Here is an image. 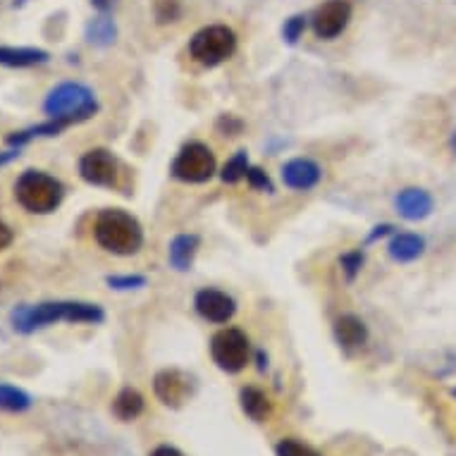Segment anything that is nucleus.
Returning <instances> with one entry per match:
<instances>
[{
  "label": "nucleus",
  "instance_id": "1",
  "mask_svg": "<svg viewBox=\"0 0 456 456\" xmlns=\"http://www.w3.org/2000/svg\"><path fill=\"white\" fill-rule=\"evenodd\" d=\"M105 311L89 301H41V304H24L10 315L12 330L20 335H34L37 330L51 328L55 322H84V325H101Z\"/></svg>",
  "mask_w": 456,
  "mask_h": 456
},
{
  "label": "nucleus",
  "instance_id": "2",
  "mask_svg": "<svg viewBox=\"0 0 456 456\" xmlns=\"http://www.w3.org/2000/svg\"><path fill=\"white\" fill-rule=\"evenodd\" d=\"M94 240L112 256H134L143 247V227L129 210L105 208L94 220Z\"/></svg>",
  "mask_w": 456,
  "mask_h": 456
},
{
  "label": "nucleus",
  "instance_id": "3",
  "mask_svg": "<svg viewBox=\"0 0 456 456\" xmlns=\"http://www.w3.org/2000/svg\"><path fill=\"white\" fill-rule=\"evenodd\" d=\"M44 112L53 120L79 125V122L91 120L98 112V98L94 89H89L82 82H62L48 91L44 101Z\"/></svg>",
  "mask_w": 456,
  "mask_h": 456
},
{
  "label": "nucleus",
  "instance_id": "4",
  "mask_svg": "<svg viewBox=\"0 0 456 456\" xmlns=\"http://www.w3.org/2000/svg\"><path fill=\"white\" fill-rule=\"evenodd\" d=\"M15 199L34 216H48L61 208L65 184L44 170H24L15 182Z\"/></svg>",
  "mask_w": 456,
  "mask_h": 456
},
{
  "label": "nucleus",
  "instance_id": "5",
  "mask_svg": "<svg viewBox=\"0 0 456 456\" xmlns=\"http://www.w3.org/2000/svg\"><path fill=\"white\" fill-rule=\"evenodd\" d=\"M237 53V34L227 24H208L189 38V55L203 68H217Z\"/></svg>",
  "mask_w": 456,
  "mask_h": 456
},
{
  "label": "nucleus",
  "instance_id": "6",
  "mask_svg": "<svg viewBox=\"0 0 456 456\" xmlns=\"http://www.w3.org/2000/svg\"><path fill=\"white\" fill-rule=\"evenodd\" d=\"M216 153L203 142H187L170 163V175L184 184H206L216 177Z\"/></svg>",
  "mask_w": 456,
  "mask_h": 456
},
{
  "label": "nucleus",
  "instance_id": "7",
  "mask_svg": "<svg viewBox=\"0 0 456 456\" xmlns=\"http://www.w3.org/2000/svg\"><path fill=\"white\" fill-rule=\"evenodd\" d=\"M210 359L223 373L237 375L251 359V342L240 328H223L210 337Z\"/></svg>",
  "mask_w": 456,
  "mask_h": 456
},
{
  "label": "nucleus",
  "instance_id": "8",
  "mask_svg": "<svg viewBox=\"0 0 456 456\" xmlns=\"http://www.w3.org/2000/svg\"><path fill=\"white\" fill-rule=\"evenodd\" d=\"M79 177L91 187L115 189L120 184V160L108 149H89L79 158Z\"/></svg>",
  "mask_w": 456,
  "mask_h": 456
},
{
  "label": "nucleus",
  "instance_id": "9",
  "mask_svg": "<svg viewBox=\"0 0 456 456\" xmlns=\"http://www.w3.org/2000/svg\"><path fill=\"white\" fill-rule=\"evenodd\" d=\"M352 0H325L322 5L315 8L314 17H311L314 34L322 41H335L337 37L345 34V29L352 22Z\"/></svg>",
  "mask_w": 456,
  "mask_h": 456
},
{
  "label": "nucleus",
  "instance_id": "10",
  "mask_svg": "<svg viewBox=\"0 0 456 456\" xmlns=\"http://www.w3.org/2000/svg\"><path fill=\"white\" fill-rule=\"evenodd\" d=\"M196 314L201 315L203 321L213 322V325H227L237 314V301L223 289L216 287H203L194 297Z\"/></svg>",
  "mask_w": 456,
  "mask_h": 456
},
{
  "label": "nucleus",
  "instance_id": "11",
  "mask_svg": "<svg viewBox=\"0 0 456 456\" xmlns=\"http://www.w3.org/2000/svg\"><path fill=\"white\" fill-rule=\"evenodd\" d=\"M153 392L160 399V404L180 409L191 395V378L182 373L180 368H163L153 378Z\"/></svg>",
  "mask_w": 456,
  "mask_h": 456
},
{
  "label": "nucleus",
  "instance_id": "12",
  "mask_svg": "<svg viewBox=\"0 0 456 456\" xmlns=\"http://www.w3.org/2000/svg\"><path fill=\"white\" fill-rule=\"evenodd\" d=\"M284 187L292 191H311L322 182V167L314 158H292L282 165L280 170Z\"/></svg>",
  "mask_w": 456,
  "mask_h": 456
},
{
  "label": "nucleus",
  "instance_id": "13",
  "mask_svg": "<svg viewBox=\"0 0 456 456\" xmlns=\"http://www.w3.org/2000/svg\"><path fill=\"white\" fill-rule=\"evenodd\" d=\"M396 213L409 220V223H419V220H426V217L433 216L435 199L430 191L420 187H406L402 189L395 199Z\"/></svg>",
  "mask_w": 456,
  "mask_h": 456
},
{
  "label": "nucleus",
  "instance_id": "14",
  "mask_svg": "<svg viewBox=\"0 0 456 456\" xmlns=\"http://www.w3.org/2000/svg\"><path fill=\"white\" fill-rule=\"evenodd\" d=\"M332 332H335L337 345L345 352H356L368 342V325L354 314L339 315L332 325Z\"/></svg>",
  "mask_w": 456,
  "mask_h": 456
},
{
  "label": "nucleus",
  "instance_id": "15",
  "mask_svg": "<svg viewBox=\"0 0 456 456\" xmlns=\"http://www.w3.org/2000/svg\"><path fill=\"white\" fill-rule=\"evenodd\" d=\"M51 61V53L34 45H0V65L10 69H27L45 65Z\"/></svg>",
  "mask_w": 456,
  "mask_h": 456
},
{
  "label": "nucleus",
  "instance_id": "16",
  "mask_svg": "<svg viewBox=\"0 0 456 456\" xmlns=\"http://www.w3.org/2000/svg\"><path fill=\"white\" fill-rule=\"evenodd\" d=\"M201 248V237L194 232L177 234L167 247V261L177 273H187L194 265V258Z\"/></svg>",
  "mask_w": 456,
  "mask_h": 456
},
{
  "label": "nucleus",
  "instance_id": "17",
  "mask_svg": "<svg viewBox=\"0 0 456 456\" xmlns=\"http://www.w3.org/2000/svg\"><path fill=\"white\" fill-rule=\"evenodd\" d=\"M65 129H69L68 122L48 118V120L38 122V125H31V127L27 129H20V132H10V134L5 136V143L12 146V149H24V146L34 142V139H53V136H61Z\"/></svg>",
  "mask_w": 456,
  "mask_h": 456
},
{
  "label": "nucleus",
  "instance_id": "18",
  "mask_svg": "<svg viewBox=\"0 0 456 456\" xmlns=\"http://www.w3.org/2000/svg\"><path fill=\"white\" fill-rule=\"evenodd\" d=\"M387 254L396 263H413L419 261L420 256L426 254V240L420 234L413 232H399L392 234L387 244Z\"/></svg>",
  "mask_w": 456,
  "mask_h": 456
},
{
  "label": "nucleus",
  "instance_id": "19",
  "mask_svg": "<svg viewBox=\"0 0 456 456\" xmlns=\"http://www.w3.org/2000/svg\"><path fill=\"white\" fill-rule=\"evenodd\" d=\"M240 406L241 411L247 413L254 423H265V420L270 419V413H273V402H270V396L265 395L261 387H254V385L241 387Z\"/></svg>",
  "mask_w": 456,
  "mask_h": 456
},
{
  "label": "nucleus",
  "instance_id": "20",
  "mask_svg": "<svg viewBox=\"0 0 456 456\" xmlns=\"http://www.w3.org/2000/svg\"><path fill=\"white\" fill-rule=\"evenodd\" d=\"M143 406H146V402H143L142 392L134 387H122L118 396L112 399V413L125 423L139 419L143 413Z\"/></svg>",
  "mask_w": 456,
  "mask_h": 456
},
{
  "label": "nucleus",
  "instance_id": "21",
  "mask_svg": "<svg viewBox=\"0 0 456 456\" xmlns=\"http://www.w3.org/2000/svg\"><path fill=\"white\" fill-rule=\"evenodd\" d=\"M84 37H86V41L91 45H96V48H108V45L118 41V24L112 22V17L98 15L94 20H89Z\"/></svg>",
  "mask_w": 456,
  "mask_h": 456
},
{
  "label": "nucleus",
  "instance_id": "22",
  "mask_svg": "<svg viewBox=\"0 0 456 456\" xmlns=\"http://www.w3.org/2000/svg\"><path fill=\"white\" fill-rule=\"evenodd\" d=\"M34 406L29 392H24L22 387L0 382V411L3 413H24Z\"/></svg>",
  "mask_w": 456,
  "mask_h": 456
},
{
  "label": "nucleus",
  "instance_id": "23",
  "mask_svg": "<svg viewBox=\"0 0 456 456\" xmlns=\"http://www.w3.org/2000/svg\"><path fill=\"white\" fill-rule=\"evenodd\" d=\"M251 163H248V153L247 151H237L227 163L223 165V170H220V180L224 184H237V182L247 180V173Z\"/></svg>",
  "mask_w": 456,
  "mask_h": 456
},
{
  "label": "nucleus",
  "instance_id": "24",
  "mask_svg": "<svg viewBox=\"0 0 456 456\" xmlns=\"http://www.w3.org/2000/svg\"><path fill=\"white\" fill-rule=\"evenodd\" d=\"M363 265H366V251L361 247L352 248V251H345V254L339 256V268L345 273L346 282H354L361 275Z\"/></svg>",
  "mask_w": 456,
  "mask_h": 456
},
{
  "label": "nucleus",
  "instance_id": "25",
  "mask_svg": "<svg viewBox=\"0 0 456 456\" xmlns=\"http://www.w3.org/2000/svg\"><path fill=\"white\" fill-rule=\"evenodd\" d=\"M105 284L115 292H134V289H143L149 284V280H146V275H139V273H127V275H108Z\"/></svg>",
  "mask_w": 456,
  "mask_h": 456
},
{
  "label": "nucleus",
  "instance_id": "26",
  "mask_svg": "<svg viewBox=\"0 0 456 456\" xmlns=\"http://www.w3.org/2000/svg\"><path fill=\"white\" fill-rule=\"evenodd\" d=\"M275 456H322L318 449H314L306 442L297 437H284L275 444Z\"/></svg>",
  "mask_w": 456,
  "mask_h": 456
},
{
  "label": "nucleus",
  "instance_id": "27",
  "mask_svg": "<svg viewBox=\"0 0 456 456\" xmlns=\"http://www.w3.org/2000/svg\"><path fill=\"white\" fill-rule=\"evenodd\" d=\"M308 27V17L306 15H292L289 20H284L282 24V38L284 44L297 45L304 38V31Z\"/></svg>",
  "mask_w": 456,
  "mask_h": 456
},
{
  "label": "nucleus",
  "instance_id": "28",
  "mask_svg": "<svg viewBox=\"0 0 456 456\" xmlns=\"http://www.w3.org/2000/svg\"><path fill=\"white\" fill-rule=\"evenodd\" d=\"M153 15L158 24H173L182 17L180 0H156L153 3Z\"/></svg>",
  "mask_w": 456,
  "mask_h": 456
},
{
  "label": "nucleus",
  "instance_id": "29",
  "mask_svg": "<svg viewBox=\"0 0 456 456\" xmlns=\"http://www.w3.org/2000/svg\"><path fill=\"white\" fill-rule=\"evenodd\" d=\"M216 129L217 134L234 139V136H241V132H244V120L237 118V115H232V112H223L216 120Z\"/></svg>",
  "mask_w": 456,
  "mask_h": 456
},
{
  "label": "nucleus",
  "instance_id": "30",
  "mask_svg": "<svg viewBox=\"0 0 456 456\" xmlns=\"http://www.w3.org/2000/svg\"><path fill=\"white\" fill-rule=\"evenodd\" d=\"M247 182L248 187L256 189V191H265V194H273V191H275V184L270 180V175L265 173L263 167H258V165H251V167H248Z\"/></svg>",
  "mask_w": 456,
  "mask_h": 456
},
{
  "label": "nucleus",
  "instance_id": "31",
  "mask_svg": "<svg viewBox=\"0 0 456 456\" xmlns=\"http://www.w3.org/2000/svg\"><path fill=\"white\" fill-rule=\"evenodd\" d=\"M387 234H395V224H378V227H373V232L368 234V244H375L378 240H382V237H387Z\"/></svg>",
  "mask_w": 456,
  "mask_h": 456
},
{
  "label": "nucleus",
  "instance_id": "32",
  "mask_svg": "<svg viewBox=\"0 0 456 456\" xmlns=\"http://www.w3.org/2000/svg\"><path fill=\"white\" fill-rule=\"evenodd\" d=\"M12 241H15V232L5 223H0V251L12 247Z\"/></svg>",
  "mask_w": 456,
  "mask_h": 456
},
{
  "label": "nucleus",
  "instance_id": "33",
  "mask_svg": "<svg viewBox=\"0 0 456 456\" xmlns=\"http://www.w3.org/2000/svg\"><path fill=\"white\" fill-rule=\"evenodd\" d=\"M149 456H187L182 449L173 447V444H158Z\"/></svg>",
  "mask_w": 456,
  "mask_h": 456
},
{
  "label": "nucleus",
  "instance_id": "34",
  "mask_svg": "<svg viewBox=\"0 0 456 456\" xmlns=\"http://www.w3.org/2000/svg\"><path fill=\"white\" fill-rule=\"evenodd\" d=\"M20 156H22V149H12V146H10L8 151H0V167H5V165H10Z\"/></svg>",
  "mask_w": 456,
  "mask_h": 456
},
{
  "label": "nucleus",
  "instance_id": "35",
  "mask_svg": "<svg viewBox=\"0 0 456 456\" xmlns=\"http://www.w3.org/2000/svg\"><path fill=\"white\" fill-rule=\"evenodd\" d=\"M112 3H115V0H91V5L96 10H101V12H108V10L112 8Z\"/></svg>",
  "mask_w": 456,
  "mask_h": 456
},
{
  "label": "nucleus",
  "instance_id": "36",
  "mask_svg": "<svg viewBox=\"0 0 456 456\" xmlns=\"http://www.w3.org/2000/svg\"><path fill=\"white\" fill-rule=\"evenodd\" d=\"M258 368H261V370L268 368V359H263V352H258Z\"/></svg>",
  "mask_w": 456,
  "mask_h": 456
},
{
  "label": "nucleus",
  "instance_id": "37",
  "mask_svg": "<svg viewBox=\"0 0 456 456\" xmlns=\"http://www.w3.org/2000/svg\"><path fill=\"white\" fill-rule=\"evenodd\" d=\"M449 143H452V149H454V153H456V132H454V134H452V139H449Z\"/></svg>",
  "mask_w": 456,
  "mask_h": 456
},
{
  "label": "nucleus",
  "instance_id": "38",
  "mask_svg": "<svg viewBox=\"0 0 456 456\" xmlns=\"http://www.w3.org/2000/svg\"><path fill=\"white\" fill-rule=\"evenodd\" d=\"M22 3H27V0H17V5H22Z\"/></svg>",
  "mask_w": 456,
  "mask_h": 456
},
{
  "label": "nucleus",
  "instance_id": "39",
  "mask_svg": "<svg viewBox=\"0 0 456 456\" xmlns=\"http://www.w3.org/2000/svg\"><path fill=\"white\" fill-rule=\"evenodd\" d=\"M454 396H456V389H454Z\"/></svg>",
  "mask_w": 456,
  "mask_h": 456
}]
</instances>
